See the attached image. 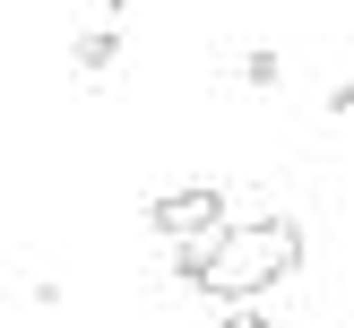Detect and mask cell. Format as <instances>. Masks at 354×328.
Wrapping results in <instances>:
<instances>
[{
	"mask_svg": "<svg viewBox=\"0 0 354 328\" xmlns=\"http://www.w3.org/2000/svg\"><path fill=\"white\" fill-rule=\"evenodd\" d=\"M294 268H303V224L294 216H242L225 233V251H216V268H207L199 293L216 311H234V302H259L268 285H286Z\"/></svg>",
	"mask_w": 354,
	"mask_h": 328,
	"instance_id": "cell-1",
	"label": "cell"
},
{
	"mask_svg": "<svg viewBox=\"0 0 354 328\" xmlns=\"http://www.w3.org/2000/svg\"><path fill=\"white\" fill-rule=\"evenodd\" d=\"M225 190L216 182H182V190H165V199H147V233H165V242H190V233H225Z\"/></svg>",
	"mask_w": 354,
	"mask_h": 328,
	"instance_id": "cell-2",
	"label": "cell"
},
{
	"mask_svg": "<svg viewBox=\"0 0 354 328\" xmlns=\"http://www.w3.org/2000/svg\"><path fill=\"white\" fill-rule=\"evenodd\" d=\"M225 233H234V224H225ZM225 233H190V242H173V276H182L190 293L207 285V268H216V251H225Z\"/></svg>",
	"mask_w": 354,
	"mask_h": 328,
	"instance_id": "cell-3",
	"label": "cell"
},
{
	"mask_svg": "<svg viewBox=\"0 0 354 328\" xmlns=\"http://www.w3.org/2000/svg\"><path fill=\"white\" fill-rule=\"evenodd\" d=\"M113 61H121V35L113 26H86L78 44H69V69H78V78H113Z\"/></svg>",
	"mask_w": 354,
	"mask_h": 328,
	"instance_id": "cell-4",
	"label": "cell"
},
{
	"mask_svg": "<svg viewBox=\"0 0 354 328\" xmlns=\"http://www.w3.org/2000/svg\"><path fill=\"white\" fill-rule=\"evenodd\" d=\"M234 78L251 86V95H268V86H286V61H277L268 44H251V52H234Z\"/></svg>",
	"mask_w": 354,
	"mask_h": 328,
	"instance_id": "cell-5",
	"label": "cell"
},
{
	"mask_svg": "<svg viewBox=\"0 0 354 328\" xmlns=\"http://www.w3.org/2000/svg\"><path fill=\"white\" fill-rule=\"evenodd\" d=\"M216 328H277V311H259V302H234Z\"/></svg>",
	"mask_w": 354,
	"mask_h": 328,
	"instance_id": "cell-6",
	"label": "cell"
},
{
	"mask_svg": "<svg viewBox=\"0 0 354 328\" xmlns=\"http://www.w3.org/2000/svg\"><path fill=\"white\" fill-rule=\"evenodd\" d=\"M328 113H337V121L354 113V78H337V86H328Z\"/></svg>",
	"mask_w": 354,
	"mask_h": 328,
	"instance_id": "cell-7",
	"label": "cell"
},
{
	"mask_svg": "<svg viewBox=\"0 0 354 328\" xmlns=\"http://www.w3.org/2000/svg\"><path fill=\"white\" fill-rule=\"evenodd\" d=\"M95 9H104V17H121V9H130V0H95Z\"/></svg>",
	"mask_w": 354,
	"mask_h": 328,
	"instance_id": "cell-8",
	"label": "cell"
}]
</instances>
